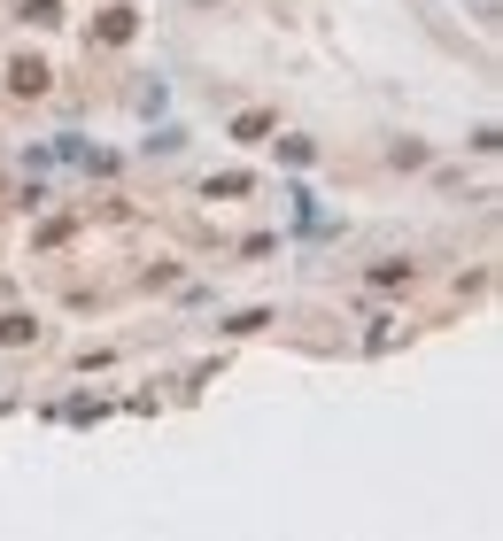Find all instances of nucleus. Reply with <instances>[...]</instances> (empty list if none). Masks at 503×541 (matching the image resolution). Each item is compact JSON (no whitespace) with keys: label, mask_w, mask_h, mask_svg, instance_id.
Returning <instances> with one entry per match:
<instances>
[{"label":"nucleus","mask_w":503,"mask_h":541,"mask_svg":"<svg viewBox=\"0 0 503 541\" xmlns=\"http://www.w3.org/2000/svg\"><path fill=\"white\" fill-rule=\"evenodd\" d=\"M372 286H411V263H372Z\"/></svg>","instance_id":"obj_5"},{"label":"nucleus","mask_w":503,"mask_h":541,"mask_svg":"<svg viewBox=\"0 0 503 541\" xmlns=\"http://www.w3.org/2000/svg\"><path fill=\"white\" fill-rule=\"evenodd\" d=\"M264 132H271V116H264V109H248V116L233 124V140H264Z\"/></svg>","instance_id":"obj_4"},{"label":"nucleus","mask_w":503,"mask_h":541,"mask_svg":"<svg viewBox=\"0 0 503 541\" xmlns=\"http://www.w3.org/2000/svg\"><path fill=\"white\" fill-rule=\"evenodd\" d=\"M31 333H39V325H31V310H8V317H0V348H24Z\"/></svg>","instance_id":"obj_3"},{"label":"nucleus","mask_w":503,"mask_h":541,"mask_svg":"<svg viewBox=\"0 0 503 541\" xmlns=\"http://www.w3.org/2000/svg\"><path fill=\"white\" fill-rule=\"evenodd\" d=\"M132 31H140V8H101V24H93V39H101V47H124Z\"/></svg>","instance_id":"obj_1"},{"label":"nucleus","mask_w":503,"mask_h":541,"mask_svg":"<svg viewBox=\"0 0 503 541\" xmlns=\"http://www.w3.org/2000/svg\"><path fill=\"white\" fill-rule=\"evenodd\" d=\"M8 86H16V93H47V62H8Z\"/></svg>","instance_id":"obj_2"}]
</instances>
